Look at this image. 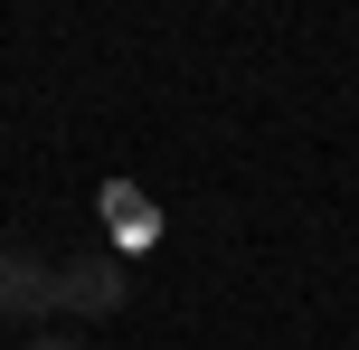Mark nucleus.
<instances>
[{
	"instance_id": "nucleus-1",
	"label": "nucleus",
	"mask_w": 359,
	"mask_h": 350,
	"mask_svg": "<svg viewBox=\"0 0 359 350\" xmlns=\"http://www.w3.org/2000/svg\"><path fill=\"white\" fill-rule=\"evenodd\" d=\"M123 303H133L123 256H57V313H76V322H104V313H123Z\"/></svg>"
},
{
	"instance_id": "nucleus-4",
	"label": "nucleus",
	"mask_w": 359,
	"mask_h": 350,
	"mask_svg": "<svg viewBox=\"0 0 359 350\" xmlns=\"http://www.w3.org/2000/svg\"><path fill=\"white\" fill-rule=\"evenodd\" d=\"M29 350H86V341H57V332H38V341H29Z\"/></svg>"
},
{
	"instance_id": "nucleus-2",
	"label": "nucleus",
	"mask_w": 359,
	"mask_h": 350,
	"mask_svg": "<svg viewBox=\"0 0 359 350\" xmlns=\"http://www.w3.org/2000/svg\"><path fill=\"white\" fill-rule=\"evenodd\" d=\"M57 313V265L29 246H0V322H48Z\"/></svg>"
},
{
	"instance_id": "nucleus-3",
	"label": "nucleus",
	"mask_w": 359,
	"mask_h": 350,
	"mask_svg": "<svg viewBox=\"0 0 359 350\" xmlns=\"http://www.w3.org/2000/svg\"><path fill=\"white\" fill-rule=\"evenodd\" d=\"M104 227H114V246H133V256H142V246L161 237V208H151L133 180H104Z\"/></svg>"
}]
</instances>
